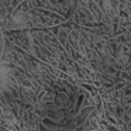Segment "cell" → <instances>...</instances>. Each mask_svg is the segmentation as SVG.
Listing matches in <instances>:
<instances>
[{"label": "cell", "mask_w": 131, "mask_h": 131, "mask_svg": "<svg viewBox=\"0 0 131 131\" xmlns=\"http://www.w3.org/2000/svg\"><path fill=\"white\" fill-rule=\"evenodd\" d=\"M120 76L124 78V79H131V75L130 73H125V72H120Z\"/></svg>", "instance_id": "7a4b0ae2"}, {"label": "cell", "mask_w": 131, "mask_h": 131, "mask_svg": "<svg viewBox=\"0 0 131 131\" xmlns=\"http://www.w3.org/2000/svg\"><path fill=\"white\" fill-rule=\"evenodd\" d=\"M124 131H127V130H124Z\"/></svg>", "instance_id": "3957f363"}, {"label": "cell", "mask_w": 131, "mask_h": 131, "mask_svg": "<svg viewBox=\"0 0 131 131\" xmlns=\"http://www.w3.org/2000/svg\"><path fill=\"white\" fill-rule=\"evenodd\" d=\"M94 113V107L93 106H89V107H83L79 113L76 114V121H78V125H83L86 121H89L90 116Z\"/></svg>", "instance_id": "6da1fadb"}]
</instances>
